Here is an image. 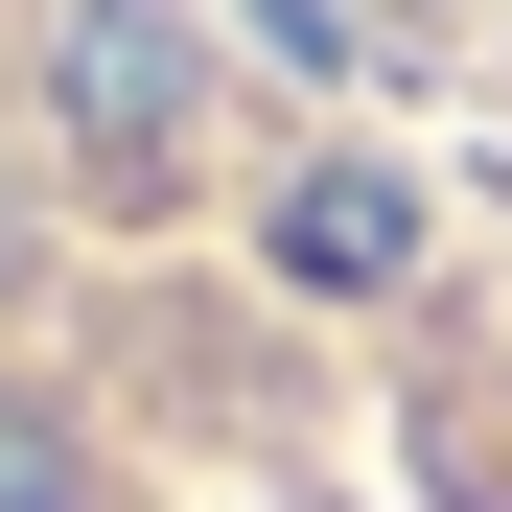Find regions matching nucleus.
I'll return each mask as SVG.
<instances>
[{
    "mask_svg": "<svg viewBox=\"0 0 512 512\" xmlns=\"http://www.w3.org/2000/svg\"><path fill=\"white\" fill-rule=\"evenodd\" d=\"M187 117H210L187 24H163V0H94V24H70V140H94L117 187H163V163H187Z\"/></svg>",
    "mask_w": 512,
    "mask_h": 512,
    "instance_id": "nucleus-1",
    "label": "nucleus"
},
{
    "mask_svg": "<svg viewBox=\"0 0 512 512\" xmlns=\"http://www.w3.org/2000/svg\"><path fill=\"white\" fill-rule=\"evenodd\" d=\"M396 256H419V187H373V163L280 187V280H396Z\"/></svg>",
    "mask_w": 512,
    "mask_h": 512,
    "instance_id": "nucleus-2",
    "label": "nucleus"
},
{
    "mask_svg": "<svg viewBox=\"0 0 512 512\" xmlns=\"http://www.w3.org/2000/svg\"><path fill=\"white\" fill-rule=\"evenodd\" d=\"M0 512H94V443H70L24 373H0Z\"/></svg>",
    "mask_w": 512,
    "mask_h": 512,
    "instance_id": "nucleus-3",
    "label": "nucleus"
}]
</instances>
